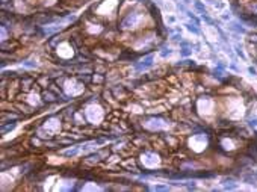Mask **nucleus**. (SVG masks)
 <instances>
[{
    "mask_svg": "<svg viewBox=\"0 0 257 192\" xmlns=\"http://www.w3.org/2000/svg\"><path fill=\"white\" fill-rule=\"evenodd\" d=\"M117 5H118L117 0H105V2L97 8V12H98L100 15H109V14H112V12L117 9Z\"/></svg>",
    "mask_w": 257,
    "mask_h": 192,
    "instance_id": "obj_7",
    "label": "nucleus"
},
{
    "mask_svg": "<svg viewBox=\"0 0 257 192\" xmlns=\"http://www.w3.org/2000/svg\"><path fill=\"white\" fill-rule=\"evenodd\" d=\"M139 160H141L142 166L147 168V170H154V168H157L160 165V156L157 153H154V151H145V153H142L141 157H139Z\"/></svg>",
    "mask_w": 257,
    "mask_h": 192,
    "instance_id": "obj_3",
    "label": "nucleus"
},
{
    "mask_svg": "<svg viewBox=\"0 0 257 192\" xmlns=\"http://www.w3.org/2000/svg\"><path fill=\"white\" fill-rule=\"evenodd\" d=\"M142 126L145 129H150V130H160V129H166L168 127V122L164 120V118H156V117H151L145 121L142 122Z\"/></svg>",
    "mask_w": 257,
    "mask_h": 192,
    "instance_id": "obj_6",
    "label": "nucleus"
},
{
    "mask_svg": "<svg viewBox=\"0 0 257 192\" xmlns=\"http://www.w3.org/2000/svg\"><path fill=\"white\" fill-rule=\"evenodd\" d=\"M250 126H253V127H257V117H253V118L250 120Z\"/></svg>",
    "mask_w": 257,
    "mask_h": 192,
    "instance_id": "obj_29",
    "label": "nucleus"
},
{
    "mask_svg": "<svg viewBox=\"0 0 257 192\" xmlns=\"http://www.w3.org/2000/svg\"><path fill=\"white\" fill-rule=\"evenodd\" d=\"M55 98H56V95H53L52 92H47V91L44 92V100H49V102H53Z\"/></svg>",
    "mask_w": 257,
    "mask_h": 192,
    "instance_id": "obj_25",
    "label": "nucleus"
},
{
    "mask_svg": "<svg viewBox=\"0 0 257 192\" xmlns=\"http://www.w3.org/2000/svg\"><path fill=\"white\" fill-rule=\"evenodd\" d=\"M184 2H186V3H189V2H192V0H184Z\"/></svg>",
    "mask_w": 257,
    "mask_h": 192,
    "instance_id": "obj_34",
    "label": "nucleus"
},
{
    "mask_svg": "<svg viewBox=\"0 0 257 192\" xmlns=\"http://www.w3.org/2000/svg\"><path fill=\"white\" fill-rule=\"evenodd\" d=\"M172 54V50L169 49V47H164L162 50H160V56L162 58H168V56H171Z\"/></svg>",
    "mask_w": 257,
    "mask_h": 192,
    "instance_id": "obj_22",
    "label": "nucleus"
},
{
    "mask_svg": "<svg viewBox=\"0 0 257 192\" xmlns=\"http://www.w3.org/2000/svg\"><path fill=\"white\" fill-rule=\"evenodd\" d=\"M6 38H8V35H6V29H5V26H2V41L5 42Z\"/></svg>",
    "mask_w": 257,
    "mask_h": 192,
    "instance_id": "obj_27",
    "label": "nucleus"
},
{
    "mask_svg": "<svg viewBox=\"0 0 257 192\" xmlns=\"http://www.w3.org/2000/svg\"><path fill=\"white\" fill-rule=\"evenodd\" d=\"M230 68H231V70H235V71H239V68L236 67V64H231V65H230Z\"/></svg>",
    "mask_w": 257,
    "mask_h": 192,
    "instance_id": "obj_31",
    "label": "nucleus"
},
{
    "mask_svg": "<svg viewBox=\"0 0 257 192\" xmlns=\"http://www.w3.org/2000/svg\"><path fill=\"white\" fill-rule=\"evenodd\" d=\"M57 54L61 58H71L73 56V47L68 42H61L57 46Z\"/></svg>",
    "mask_w": 257,
    "mask_h": 192,
    "instance_id": "obj_10",
    "label": "nucleus"
},
{
    "mask_svg": "<svg viewBox=\"0 0 257 192\" xmlns=\"http://www.w3.org/2000/svg\"><path fill=\"white\" fill-rule=\"evenodd\" d=\"M59 127H61V122L57 118H50V120H47L45 124H44V130L47 132V133H56L57 130H59Z\"/></svg>",
    "mask_w": 257,
    "mask_h": 192,
    "instance_id": "obj_11",
    "label": "nucleus"
},
{
    "mask_svg": "<svg viewBox=\"0 0 257 192\" xmlns=\"http://www.w3.org/2000/svg\"><path fill=\"white\" fill-rule=\"evenodd\" d=\"M64 89H65V92L68 94V95H76V94H79L83 86L80 85V83H77L74 79H70V80H67L65 83H64Z\"/></svg>",
    "mask_w": 257,
    "mask_h": 192,
    "instance_id": "obj_8",
    "label": "nucleus"
},
{
    "mask_svg": "<svg viewBox=\"0 0 257 192\" xmlns=\"http://www.w3.org/2000/svg\"><path fill=\"white\" fill-rule=\"evenodd\" d=\"M228 29H230L231 32H235V34H247V29H245L242 24H239L238 21H231V23L228 24Z\"/></svg>",
    "mask_w": 257,
    "mask_h": 192,
    "instance_id": "obj_14",
    "label": "nucleus"
},
{
    "mask_svg": "<svg viewBox=\"0 0 257 192\" xmlns=\"http://www.w3.org/2000/svg\"><path fill=\"white\" fill-rule=\"evenodd\" d=\"M153 61H154V56H153V54H148V56H145L144 59H141V61L135 65V68L138 71L148 70L150 67H153Z\"/></svg>",
    "mask_w": 257,
    "mask_h": 192,
    "instance_id": "obj_9",
    "label": "nucleus"
},
{
    "mask_svg": "<svg viewBox=\"0 0 257 192\" xmlns=\"http://www.w3.org/2000/svg\"><path fill=\"white\" fill-rule=\"evenodd\" d=\"M213 107H215V102L210 97H201L197 100V110L201 117H209L213 114Z\"/></svg>",
    "mask_w": 257,
    "mask_h": 192,
    "instance_id": "obj_5",
    "label": "nucleus"
},
{
    "mask_svg": "<svg viewBox=\"0 0 257 192\" xmlns=\"http://www.w3.org/2000/svg\"><path fill=\"white\" fill-rule=\"evenodd\" d=\"M171 39H172V41H182V35H180V34H174Z\"/></svg>",
    "mask_w": 257,
    "mask_h": 192,
    "instance_id": "obj_28",
    "label": "nucleus"
},
{
    "mask_svg": "<svg viewBox=\"0 0 257 192\" xmlns=\"http://www.w3.org/2000/svg\"><path fill=\"white\" fill-rule=\"evenodd\" d=\"M153 41V38L150 36H145V38H139L136 42H135V49L136 50H142V49H147L150 47V42Z\"/></svg>",
    "mask_w": 257,
    "mask_h": 192,
    "instance_id": "obj_13",
    "label": "nucleus"
},
{
    "mask_svg": "<svg viewBox=\"0 0 257 192\" xmlns=\"http://www.w3.org/2000/svg\"><path fill=\"white\" fill-rule=\"evenodd\" d=\"M15 126H17V122H9V124H3V126H2V133H3V135H6L8 132L14 130V129H15Z\"/></svg>",
    "mask_w": 257,
    "mask_h": 192,
    "instance_id": "obj_18",
    "label": "nucleus"
},
{
    "mask_svg": "<svg viewBox=\"0 0 257 192\" xmlns=\"http://www.w3.org/2000/svg\"><path fill=\"white\" fill-rule=\"evenodd\" d=\"M248 71H250V74H253V76H257V71L254 67H248Z\"/></svg>",
    "mask_w": 257,
    "mask_h": 192,
    "instance_id": "obj_30",
    "label": "nucleus"
},
{
    "mask_svg": "<svg viewBox=\"0 0 257 192\" xmlns=\"http://www.w3.org/2000/svg\"><path fill=\"white\" fill-rule=\"evenodd\" d=\"M151 189H153V191H168L169 188H168V186H165V185H154Z\"/></svg>",
    "mask_w": 257,
    "mask_h": 192,
    "instance_id": "obj_24",
    "label": "nucleus"
},
{
    "mask_svg": "<svg viewBox=\"0 0 257 192\" xmlns=\"http://www.w3.org/2000/svg\"><path fill=\"white\" fill-rule=\"evenodd\" d=\"M27 102H29L30 105H39V97H38V94H35V92L29 94V95H27Z\"/></svg>",
    "mask_w": 257,
    "mask_h": 192,
    "instance_id": "obj_19",
    "label": "nucleus"
},
{
    "mask_svg": "<svg viewBox=\"0 0 257 192\" xmlns=\"http://www.w3.org/2000/svg\"><path fill=\"white\" fill-rule=\"evenodd\" d=\"M206 2H209L212 6H215V8H219V9H222L225 5L222 3V0H206Z\"/></svg>",
    "mask_w": 257,
    "mask_h": 192,
    "instance_id": "obj_21",
    "label": "nucleus"
},
{
    "mask_svg": "<svg viewBox=\"0 0 257 192\" xmlns=\"http://www.w3.org/2000/svg\"><path fill=\"white\" fill-rule=\"evenodd\" d=\"M194 6H195V9L200 12V15H203V14H207V11H206L204 5H203L200 0H194Z\"/></svg>",
    "mask_w": 257,
    "mask_h": 192,
    "instance_id": "obj_17",
    "label": "nucleus"
},
{
    "mask_svg": "<svg viewBox=\"0 0 257 192\" xmlns=\"http://www.w3.org/2000/svg\"><path fill=\"white\" fill-rule=\"evenodd\" d=\"M235 50H236V53H238V54H239V56H240V58H242V59H243V61L247 59V56H245V53H243V50H242V47H240L239 44H235Z\"/></svg>",
    "mask_w": 257,
    "mask_h": 192,
    "instance_id": "obj_23",
    "label": "nucleus"
},
{
    "mask_svg": "<svg viewBox=\"0 0 257 192\" xmlns=\"http://www.w3.org/2000/svg\"><path fill=\"white\" fill-rule=\"evenodd\" d=\"M166 21H169V23H174V21H176V18H174V17H166Z\"/></svg>",
    "mask_w": 257,
    "mask_h": 192,
    "instance_id": "obj_32",
    "label": "nucleus"
},
{
    "mask_svg": "<svg viewBox=\"0 0 257 192\" xmlns=\"http://www.w3.org/2000/svg\"><path fill=\"white\" fill-rule=\"evenodd\" d=\"M23 65H24V67H29V68H32V67H37V64H35L34 61H26Z\"/></svg>",
    "mask_w": 257,
    "mask_h": 192,
    "instance_id": "obj_26",
    "label": "nucleus"
},
{
    "mask_svg": "<svg viewBox=\"0 0 257 192\" xmlns=\"http://www.w3.org/2000/svg\"><path fill=\"white\" fill-rule=\"evenodd\" d=\"M219 145L224 150H233V148H236V142L231 138H228V136H222L219 139Z\"/></svg>",
    "mask_w": 257,
    "mask_h": 192,
    "instance_id": "obj_12",
    "label": "nucleus"
},
{
    "mask_svg": "<svg viewBox=\"0 0 257 192\" xmlns=\"http://www.w3.org/2000/svg\"><path fill=\"white\" fill-rule=\"evenodd\" d=\"M184 26H186V29H188L191 34H194V35H200V34H201L200 27H198L195 23H194V24H192V23H184Z\"/></svg>",
    "mask_w": 257,
    "mask_h": 192,
    "instance_id": "obj_15",
    "label": "nucleus"
},
{
    "mask_svg": "<svg viewBox=\"0 0 257 192\" xmlns=\"http://www.w3.org/2000/svg\"><path fill=\"white\" fill-rule=\"evenodd\" d=\"M85 117H86V120L92 124H98V122L103 120V117H105V110L100 107L98 105H89L86 109H85Z\"/></svg>",
    "mask_w": 257,
    "mask_h": 192,
    "instance_id": "obj_4",
    "label": "nucleus"
},
{
    "mask_svg": "<svg viewBox=\"0 0 257 192\" xmlns=\"http://www.w3.org/2000/svg\"><path fill=\"white\" fill-rule=\"evenodd\" d=\"M79 151H80V148H79V147H74V148H70V150L62 151V156L64 157H74V156L79 154Z\"/></svg>",
    "mask_w": 257,
    "mask_h": 192,
    "instance_id": "obj_16",
    "label": "nucleus"
},
{
    "mask_svg": "<svg viewBox=\"0 0 257 192\" xmlns=\"http://www.w3.org/2000/svg\"><path fill=\"white\" fill-rule=\"evenodd\" d=\"M156 3H157L159 6H162V0H156Z\"/></svg>",
    "mask_w": 257,
    "mask_h": 192,
    "instance_id": "obj_33",
    "label": "nucleus"
},
{
    "mask_svg": "<svg viewBox=\"0 0 257 192\" xmlns=\"http://www.w3.org/2000/svg\"><path fill=\"white\" fill-rule=\"evenodd\" d=\"M142 20H144V15L141 12H130V14H127L126 17L121 20L120 26H121V29H126V30L136 29V27L141 26Z\"/></svg>",
    "mask_w": 257,
    "mask_h": 192,
    "instance_id": "obj_2",
    "label": "nucleus"
},
{
    "mask_svg": "<svg viewBox=\"0 0 257 192\" xmlns=\"http://www.w3.org/2000/svg\"><path fill=\"white\" fill-rule=\"evenodd\" d=\"M191 54H192V46H186V47H182V49H180V56L188 58V56H191Z\"/></svg>",
    "mask_w": 257,
    "mask_h": 192,
    "instance_id": "obj_20",
    "label": "nucleus"
},
{
    "mask_svg": "<svg viewBox=\"0 0 257 192\" xmlns=\"http://www.w3.org/2000/svg\"><path fill=\"white\" fill-rule=\"evenodd\" d=\"M188 145L191 147L192 151L195 153H201L207 148L209 145V136L206 133H197V135H192L189 141H188Z\"/></svg>",
    "mask_w": 257,
    "mask_h": 192,
    "instance_id": "obj_1",
    "label": "nucleus"
}]
</instances>
